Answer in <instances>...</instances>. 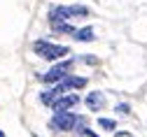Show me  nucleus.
Listing matches in <instances>:
<instances>
[{"mask_svg": "<svg viewBox=\"0 0 147 137\" xmlns=\"http://www.w3.org/2000/svg\"><path fill=\"white\" fill-rule=\"evenodd\" d=\"M35 56H40L42 61H61L63 56H70V49L63 44H54L49 40H35L33 42Z\"/></svg>", "mask_w": 147, "mask_h": 137, "instance_id": "f257e3e1", "label": "nucleus"}, {"mask_svg": "<svg viewBox=\"0 0 147 137\" xmlns=\"http://www.w3.org/2000/svg\"><path fill=\"white\" fill-rule=\"evenodd\" d=\"M72 65H75V58H68V61H59L54 67H49L45 74H40V79L45 84H59L61 79H65V77L72 72Z\"/></svg>", "mask_w": 147, "mask_h": 137, "instance_id": "f03ea898", "label": "nucleus"}, {"mask_svg": "<svg viewBox=\"0 0 147 137\" xmlns=\"http://www.w3.org/2000/svg\"><path fill=\"white\" fill-rule=\"evenodd\" d=\"M77 121H80V116H77V114H72V112H59V114H54V116H51L49 128H51V130H56V132L75 130Z\"/></svg>", "mask_w": 147, "mask_h": 137, "instance_id": "7ed1b4c3", "label": "nucleus"}, {"mask_svg": "<svg viewBox=\"0 0 147 137\" xmlns=\"http://www.w3.org/2000/svg\"><path fill=\"white\" fill-rule=\"evenodd\" d=\"M80 102V95H75V93H65V95H61L56 102L51 105V109H54V114H59V112H68L70 107H75Z\"/></svg>", "mask_w": 147, "mask_h": 137, "instance_id": "20e7f679", "label": "nucleus"}, {"mask_svg": "<svg viewBox=\"0 0 147 137\" xmlns=\"http://www.w3.org/2000/svg\"><path fill=\"white\" fill-rule=\"evenodd\" d=\"M65 93H70V91H65V88H63L61 84H56L54 88H49V91H42V93H40V102H42V105H49V107H51V105L56 102L61 95H65Z\"/></svg>", "mask_w": 147, "mask_h": 137, "instance_id": "39448f33", "label": "nucleus"}, {"mask_svg": "<svg viewBox=\"0 0 147 137\" xmlns=\"http://www.w3.org/2000/svg\"><path fill=\"white\" fill-rule=\"evenodd\" d=\"M84 102H86V107L91 109V112H100V109H105V93H100V91H94V93H89L86 98H84Z\"/></svg>", "mask_w": 147, "mask_h": 137, "instance_id": "423d86ee", "label": "nucleus"}, {"mask_svg": "<svg viewBox=\"0 0 147 137\" xmlns=\"http://www.w3.org/2000/svg\"><path fill=\"white\" fill-rule=\"evenodd\" d=\"M70 19V9L65 5H56V7H51L49 9V23L51 26H56V23H65Z\"/></svg>", "mask_w": 147, "mask_h": 137, "instance_id": "0eeeda50", "label": "nucleus"}, {"mask_svg": "<svg viewBox=\"0 0 147 137\" xmlns=\"http://www.w3.org/2000/svg\"><path fill=\"white\" fill-rule=\"evenodd\" d=\"M65 91H70V88H84L86 86V77H75V74H68L65 79H61L59 82Z\"/></svg>", "mask_w": 147, "mask_h": 137, "instance_id": "6e6552de", "label": "nucleus"}, {"mask_svg": "<svg viewBox=\"0 0 147 137\" xmlns=\"http://www.w3.org/2000/svg\"><path fill=\"white\" fill-rule=\"evenodd\" d=\"M72 35H75L77 42H94V40H96V33H94V28H91V26L80 28V30H75Z\"/></svg>", "mask_w": 147, "mask_h": 137, "instance_id": "1a4fd4ad", "label": "nucleus"}, {"mask_svg": "<svg viewBox=\"0 0 147 137\" xmlns=\"http://www.w3.org/2000/svg\"><path fill=\"white\" fill-rule=\"evenodd\" d=\"M68 9H70V19H72V16H89V14H91V9H89L86 5H70Z\"/></svg>", "mask_w": 147, "mask_h": 137, "instance_id": "9d476101", "label": "nucleus"}, {"mask_svg": "<svg viewBox=\"0 0 147 137\" xmlns=\"http://www.w3.org/2000/svg\"><path fill=\"white\" fill-rule=\"evenodd\" d=\"M98 126H100L103 130H115V128H117V123H115L112 119H105V116H100V119H98Z\"/></svg>", "mask_w": 147, "mask_h": 137, "instance_id": "9b49d317", "label": "nucleus"}, {"mask_svg": "<svg viewBox=\"0 0 147 137\" xmlns=\"http://www.w3.org/2000/svg\"><path fill=\"white\" fill-rule=\"evenodd\" d=\"M54 30H56V33H68V35L75 33V28H72L68 21H65V23H56V26H54Z\"/></svg>", "mask_w": 147, "mask_h": 137, "instance_id": "f8f14e48", "label": "nucleus"}, {"mask_svg": "<svg viewBox=\"0 0 147 137\" xmlns=\"http://www.w3.org/2000/svg\"><path fill=\"white\" fill-rule=\"evenodd\" d=\"M117 112H119V114H131V107H128L126 102H119V105H117Z\"/></svg>", "mask_w": 147, "mask_h": 137, "instance_id": "ddd939ff", "label": "nucleus"}, {"mask_svg": "<svg viewBox=\"0 0 147 137\" xmlns=\"http://www.w3.org/2000/svg\"><path fill=\"white\" fill-rule=\"evenodd\" d=\"M0 137H5V132H3V130H0Z\"/></svg>", "mask_w": 147, "mask_h": 137, "instance_id": "4468645a", "label": "nucleus"}]
</instances>
